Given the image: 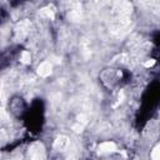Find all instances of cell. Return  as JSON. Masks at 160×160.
Returning <instances> with one entry per match:
<instances>
[{
  "mask_svg": "<svg viewBox=\"0 0 160 160\" xmlns=\"http://www.w3.org/2000/svg\"><path fill=\"white\" fill-rule=\"evenodd\" d=\"M51 69H52V65H51L49 61H44V62H41V64L39 65V68H38V74H39L40 76L45 78V76H48V75L51 72Z\"/></svg>",
  "mask_w": 160,
  "mask_h": 160,
  "instance_id": "6da1fadb",
  "label": "cell"
},
{
  "mask_svg": "<svg viewBox=\"0 0 160 160\" xmlns=\"http://www.w3.org/2000/svg\"><path fill=\"white\" fill-rule=\"evenodd\" d=\"M115 150H116V145L112 141H104L99 146L100 152H111V151H115Z\"/></svg>",
  "mask_w": 160,
  "mask_h": 160,
  "instance_id": "7a4b0ae2",
  "label": "cell"
},
{
  "mask_svg": "<svg viewBox=\"0 0 160 160\" xmlns=\"http://www.w3.org/2000/svg\"><path fill=\"white\" fill-rule=\"evenodd\" d=\"M68 146V139L61 136V138H58V140L55 141V148H58L59 150H62L64 148Z\"/></svg>",
  "mask_w": 160,
  "mask_h": 160,
  "instance_id": "3957f363",
  "label": "cell"
},
{
  "mask_svg": "<svg viewBox=\"0 0 160 160\" xmlns=\"http://www.w3.org/2000/svg\"><path fill=\"white\" fill-rule=\"evenodd\" d=\"M30 60H31V55H30V51H22L21 52V55H20V61L22 62V64H29L30 62Z\"/></svg>",
  "mask_w": 160,
  "mask_h": 160,
  "instance_id": "277c9868",
  "label": "cell"
},
{
  "mask_svg": "<svg viewBox=\"0 0 160 160\" xmlns=\"http://www.w3.org/2000/svg\"><path fill=\"white\" fill-rule=\"evenodd\" d=\"M159 145H156L155 148H154V150H152V152H151V155H150V158L151 159H154V160H158L159 158H160V155H159Z\"/></svg>",
  "mask_w": 160,
  "mask_h": 160,
  "instance_id": "5b68a950",
  "label": "cell"
},
{
  "mask_svg": "<svg viewBox=\"0 0 160 160\" xmlns=\"http://www.w3.org/2000/svg\"><path fill=\"white\" fill-rule=\"evenodd\" d=\"M154 64H155V60H151V61H146V62H145V66H146V68H149V66H152Z\"/></svg>",
  "mask_w": 160,
  "mask_h": 160,
  "instance_id": "8992f818",
  "label": "cell"
}]
</instances>
